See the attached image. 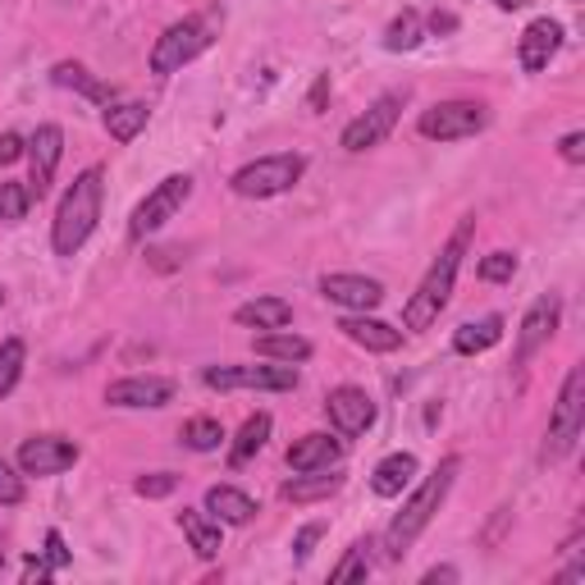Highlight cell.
<instances>
[{
    "label": "cell",
    "instance_id": "cell-1",
    "mask_svg": "<svg viewBox=\"0 0 585 585\" xmlns=\"http://www.w3.org/2000/svg\"><path fill=\"white\" fill-rule=\"evenodd\" d=\"M472 234H476V215H462L457 229L448 234V242L440 248V257L430 261V270H425V280L416 284V293L403 302V329L421 334V329H430V325L440 321V312H444L448 297H453L462 257H467V248H472Z\"/></svg>",
    "mask_w": 585,
    "mask_h": 585
},
{
    "label": "cell",
    "instance_id": "cell-2",
    "mask_svg": "<svg viewBox=\"0 0 585 585\" xmlns=\"http://www.w3.org/2000/svg\"><path fill=\"white\" fill-rule=\"evenodd\" d=\"M101 197H106V170L101 165H87L74 188L59 197V210H55V225H51V248L55 257H74L83 242L91 238L101 220Z\"/></svg>",
    "mask_w": 585,
    "mask_h": 585
},
{
    "label": "cell",
    "instance_id": "cell-3",
    "mask_svg": "<svg viewBox=\"0 0 585 585\" xmlns=\"http://www.w3.org/2000/svg\"><path fill=\"white\" fill-rule=\"evenodd\" d=\"M462 472V457H444L435 472H430L416 489H412V499L403 503V512H398L389 521V531H384V549H389V559H403V553L416 544V535L430 527V517L440 512V503L448 499V489Z\"/></svg>",
    "mask_w": 585,
    "mask_h": 585
},
{
    "label": "cell",
    "instance_id": "cell-4",
    "mask_svg": "<svg viewBox=\"0 0 585 585\" xmlns=\"http://www.w3.org/2000/svg\"><path fill=\"white\" fill-rule=\"evenodd\" d=\"M215 42V14H188L170 23L165 33L156 37V46H151V74H178L183 65H193V59Z\"/></svg>",
    "mask_w": 585,
    "mask_h": 585
},
{
    "label": "cell",
    "instance_id": "cell-5",
    "mask_svg": "<svg viewBox=\"0 0 585 585\" xmlns=\"http://www.w3.org/2000/svg\"><path fill=\"white\" fill-rule=\"evenodd\" d=\"M585 430V366H572L563 389H559V403H553V421H549V435H544V462H563L576 440Z\"/></svg>",
    "mask_w": 585,
    "mask_h": 585
},
{
    "label": "cell",
    "instance_id": "cell-6",
    "mask_svg": "<svg viewBox=\"0 0 585 585\" xmlns=\"http://www.w3.org/2000/svg\"><path fill=\"white\" fill-rule=\"evenodd\" d=\"M302 174H306V156H297V151H280V156H261V161H248L242 170H234L229 188L238 197H280Z\"/></svg>",
    "mask_w": 585,
    "mask_h": 585
},
{
    "label": "cell",
    "instance_id": "cell-7",
    "mask_svg": "<svg viewBox=\"0 0 585 585\" xmlns=\"http://www.w3.org/2000/svg\"><path fill=\"white\" fill-rule=\"evenodd\" d=\"M193 197V178L188 174H170V178H161L156 188H151L142 202H138V210H133V220H129V238H147V234H156V229H165L174 215L183 210V202Z\"/></svg>",
    "mask_w": 585,
    "mask_h": 585
},
{
    "label": "cell",
    "instance_id": "cell-8",
    "mask_svg": "<svg viewBox=\"0 0 585 585\" xmlns=\"http://www.w3.org/2000/svg\"><path fill=\"white\" fill-rule=\"evenodd\" d=\"M489 124V110L480 101H440L421 110L416 133L430 142H457V138H476Z\"/></svg>",
    "mask_w": 585,
    "mask_h": 585
},
{
    "label": "cell",
    "instance_id": "cell-9",
    "mask_svg": "<svg viewBox=\"0 0 585 585\" xmlns=\"http://www.w3.org/2000/svg\"><path fill=\"white\" fill-rule=\"evenodd\" d=\"M202 380H206V389H220V393H234V389L289 393V389H297V366L293 361H284V366H206Z\"/></svg>",
    "mask_w": 585,
    "mask_h": 585
},
{
    "label": "cell",
    "instance_id": "cell-10",
    "mask_svg": "<svg viewBox=\"0 0 585 585\" xmlns=\"http://www.w3.org/2000/svg\"><path fill=\"white\" fill-rule=\"evenodd\" d=\"M403 106H408V87L403 91H384V97L366 110V115H357L353 124L344 129V151H371V147H380L393 129H398V119H403Z\"/></svg>",
    "mask_w": 585,
    "mask_h": 585
},
{
    "label": "cell",
    "instance_id": "cell-11",
    "mask_svg": "<svg viewBox=\"0 0 585 585\" xmlns=\"http://www.w3.org/2000/svg\"><path fill=\"white\" fill-rule=\"evenodd\" d=\"M325 416H329V425L338 430V435L357 440V435H366V430L376 425V398L366 389H357V384H338L325 398Z\"/></svg>",
    "mask_w": 585,
    "mask_h": 585
},
{
    "label": "cell",
    "instance_id": "cell-12",
    "mask_svg": "<svg viewBox=\"0 0 585 585\" xmlns=\"http://www.w3.org/2000/svg\"><path fill=\"white\" fill-rule=\"evenodd\" d=\"M83 457V448L65 435H33L19 444V472L23 476H59Z\"/></svg>",
    "mask_w": 585,
    "mask_h": 585
},
{
    "label": "cell",
    "instance_id": "cell-13",
    "mask_svg": "<svg viewBox=\"0 0 585 585\" xmlns=\"http://www.w3.org/2000/svg\"><path fill=\"white\" fill-rule=\"evenodd\" d=\"M559 316H563L559 293H544V297L531 302V312L521 316V329H517V353H512L517 366H527V361L549 344L553 329H559Z\"/></svg>",
    "mask_w": 585,
    "mask_h": 585
},
{
    "label": "cell",
    "instance_id": "cell-14",
    "mask_svg": "<svg viewBox=\"0 0 585 585\" xmlns=\"http://www.w3.org/2000/svg\"><path fill=\"white\" fill-rule=\"evenodd\" d=\"M28 161H33V178H28V193L33 202H42L55 183V170H59V156H65V129L59 124H42L33 138H28Z\"/></svg>",
    "mask_w": 585,
    "mask_h": 585
},
{
    "label": "cell",
    "instance_id": "cell-15",
    "mask_svg": "<svg viewBox=\"0 0 585 585\" xmlns=\"http://www.w3.org/2000/svg\"><path fill=\"white\" fill-rule=\"evenodd\" d=\"M170 398H174V380L165 376H129L106 389L110 408H165Z\"/></svg>",
    "mask_w": 585,
    "mask_h": 585
},
{
    "label": "cell",
    "instance_id": "cell-16",
    "mask_svg": "<svg viewBox=\"0 0 585 585\" xmlns=\"http://www.w3.org/2000/svg\"><path fill=\"white\" fill-rule=\"evenodd\" d=\"M559 46H563V23L559 19H535V23H527V33H521V42H517L521 69H527V74L549 69V59L559 55Z\"/></svg>",
    "mask_w": 585,
    "mask_h": 585
},
{
    "label": "cell",
    "instance_id": "cell-17",
    "mask_svg": "<svg viewBox=\"0 0 585 585\" xmlns=\"http://www.w3.org/2000/svg\"><path fill=\"white\" fill-rule=\"evenodd\" d=\"M321 293L334 306H348V312H371V306L384 302V284L380 280H366V274H325Z\"/></svg>",
    "mask_w": 585,
    "mask_h": 585
},
{
    "label": "cell",
    "instance_id": "cell-18",
    "mask_svg": "<svg viewBox=\"0 0 585 585\" xmlns=\"http://www.w3.org/2000/svg\"><path fill=\"white\" fill-rule=\"evenodd\" d=\"M338 329H344L357 348H366V353H398L403 348V329H393V325H384V321H376V316H344L338 321Z\"/></svg>",
    "mask_w": 585,
    "mask_h": 585
},
{
    "label": "cell",
    "instance_id": "cell-19",
    "mask_svg": "<svg viewBox=\"0 0 585 585\" xmlns=\"http://www.w3.org/2000/svg\"><path fill=\"white\" fill-rule=\"evenodd\" d=\"M344 462V444H338L334 435H302L293 448H289V467L293 472H329Z\"/></svg>",
    "mask_w": 585,
    "mask_h": 585
},
{
    "label": "cell",
    "instance_id": "cell-20",
    "mask_svg": "<svg viewBox=\"0 0 585 585\" xmlns=\"http://www.w3.org/2000/svg\"><path fill=\"white\" fill-rule=\"evenodd\" d=\"M206 512L215 521H225V527H248V521L257 517V499L242 495V489H234V485H210L206 489Z\"/></svg>",
    "mask_w": 585,
    "mask_h": 585
},
{
    "label": "cell",
    "instance_id": "cell-21",
    "mask_svg": "<svg viewBox=\"0 0 585 585\" xmlns=\"http://www.w3.org/2000/svg\"><path fill=\"white\" fill-rule=\"evenodd\" d=\"M412 476H416V457H412V453H389V457L376 462L371 489H376L380 499H398V495H403V489L412 485Z\"/></svg>",
    "mask_w": 585,
    "mask_h": 585
},
{
    "label": "cell",
    "instance_id": "cell-22",
    "mask_svg": "<svg viewBox=\"0 0 585 585\" xmlns=\"http://www.w3.org/2000/svg\"><path fill=\"white\" fill-rule=\"evenodd\" d=\"M51 78H55L59 87L83 91V97L97 101V106H110V101H115V83H101L87 65H78V59H59V65L51 69Z\"/></svg>",
    "mask_w": 585,
    "mask_h": 585
},
{
    "label": "cell",
    "instance_id": "cell-23",
    "mask_svg": "<svg viewBox=\"0 0 585 585\" xmlns=\"http://www.w3.org/2000/svg\"><path fill=\"white\" fill-rule=\"evenodd\" d=\"M338 489H344V476L329 467V472H297V476L280 489V495H284L289 503H321V499L338 495Z\"/></svg>",
    "mask_w": 585,
    "mask_h": 585
},
{
    "label": "cell",
    "instance_id": "cell-24",
    "mask_svg": "<svg viewBox=\"0 0 585 585\" xmlns=\"http://www.w3.org/2000/svg\"><path fill=\"white\" fill-rule=\"evenodd\" d=\"M270 412H252L248 421L238 425V435H234V444H229V467L238 472V467H248V462L266 448V440H270Z\"/></svg>",
    "mask_w": 585,
    "mask_h": 585
},
{
    "label": "cell",
    "instance_id": "cell-25",
    "mask_svg": "<svg viewBox=\"0 0 585 585\" xmlns=\"http://www.w3.org/2000/svg\"><path fill=\"white\" fill-rule=\"evenodd\" d=\"M178 527H183V535H188L197 559H215V553H220V521L206 517L202 508H183L178 512Z\"/></svg>",
    "mask_w": 585,
    "mask_h": 585
},
{
    "label": "cell",
    "instance_id": "cell-26",
    "mask_svg": "<svg viewBox=\"0 0 585 585\" xmlns=\"http://www.w3.org/2000/svg\"><path fill=\"white\" fill-rule=\"evenodd\" d=\"M234 321H238V325H257V329H289L293 306H289L284 297H252V302L238 306Z\"/></svg>",
    "mask_w": 585,
    "mask_h": 585
},
{
    "label": "cell",
    "instance_id": "cell-27",
    "mask_svg": "<svg viewBox=\"0 0 585 585\" xmlns=\"http://www.w3.org/2000/svg\"><path fill=\"white\" fill-rule=\"evenodd\" d=\"M503 338V316H485V321H467L457 334H453V353L462 357H476V353H489Z\"/></svg>",
    "mask_w": 585,
    "mask_h": 585
},
{
    "label": "cell",
    "instance_id": "cell-28",
    "mask_svg": "<svg viewBox=\"0 0 585 585\" xmlns=\"http://www.w3.org/2000/svg\"><path fill=\"white\" fill-rule=\"evenodd\" d=\"M252 353L266 357V361H306L312 357V338L289 334V329H270L252 344Z\"/></svg>",
    "mask_w": 585,
    "mask_h": 585
},
{
    "label": "cell",
    "instance_id": "cell-29",
    "mask_svg": "<svg viewBox=\"0 0 585 585\" xmlns=\"http://www.w3.org/2000/svg\"><path fill=\"white\" fill-rule=\"evenodd\" d=\"M147 119H151V106L147 101H124V106H106V133L115 142H133L142 129H147Z\"/></svg>",
    "mask_w": 585,
    "mask_h": 585
},
{
    "label": "cell",
    "instance_id": "cell-30",
    "mask_svg": "<svg viewBox=\"0 0 585 585\" xmlns=\"http://www.w3.org/2000/svg\"><path fill=\"white\" fill-rule=\"evenodd\" d=\"M178 440H183V444H188L193 453H215V448H220V444H225V425H220V421H215V416H193L188 425H183V430H178Z\"/></svg>",
    "mask_w": 585,
    "mask_h": 585
},
{
    "label": "cell",
    "instance_id": "cell-31",
    "mask_svg": "<svg viewBox=\"0 0 585 585\" xmlns=\"http://www.w3.org/2000/svg\"><path fill=\"white\" fill-rule=\"evenodd\" d=\"M421 37H425V33H421V14H416V10H403V14H398V19L384 28V51H393V55H398V51H416Z\"/></svg>",
    "mask_w": 585,
    "mask_h": 585
},
{
    "label": "cell",
    "instance_id": "cell-32",
    "mask_svg": "<svg viewBox=\"0 0 585 585\" xmlns=\"http://www.w3.org/2000/svg\"><path fill=\"white\" fill-rule=\"evenodd\" d=\"M23 361H28V344L23 338H6L0 344V398H10L19 376H23Z\"/></svg>",
    "mask_w": 585,
    "mask_h": 585
},
{
    "label": "cell",
    "instance_id": "cell-33",
    "mask_svg": "<svg viewBox=\"0 0 585 585\" xmlns=\"http://www.w3.org/2000/svg\"><path fill=\"white\" fill-rule=\"evenodd\" d=\"M28 206H33V193H28V183H0V220L6 225H19Z\"/></svg>",
    "mask_w": 585,
    "mask_h": 585
},
{
    "label": "cell",
    "instance_id": "cell-34",
    "mask_svg": "<svg viewBox=\"0 0 585 585\" xmlns=\"http://www.w3.org/2000/svg\"><path fill=\"white\" fill-rule=\"evenodd\" d=\"M366 549H371V540H357V544L344 553V563H334L329 581H366V572H371V559H366Z\"/></svg>",
    "mask_w": 585,
    "mask_h": 585
},
{
    "label": "cell",
    "instance_id": "cell-35",
    "mask_svg": "<svg viewBox=\"0 0 585 585\" xmlns=\"http://www.w3.org/2000/svg\"><path fill=\"white\" fill-rule=\"evenodd\" d=\"M512 274H517V257L512 252H489L480 261V280H489V284H503V280H512Z\"/></svg>",
    "mask_w": 585,
    "mask_h": 585
},
{
    "label": "cell",
    "instance_id": "cell-36",
    "mask_svg": "<svg viewBox=\"0 0 585 585\" xmlns=\"http://www.w3.org/2000/svg\"><path fill=\"white\" fill-rule=\"evenodd\" d=\"M174 485H178V476L174 472H151V476H138V495L142 499H165V495H174Z\"/></svg>",
    "mask_w": 585,
    "mask_h": 585
},
{
    "label": "cell",
    "instance_id": "cell-37",
    "mask_svg": "<svg viewBox=\"0 0 585 585\" xmlns=\"http://www.w3.org/2000/svg\"><path fill=\"white\" fill-rule=\"evenodd\" d=\"M0 503H6V508L23 503V476L10 467L6 457H0Z\"/></svg>",
    "mask_w": 585,
    "mask_h": 585
},
{
    "label": "cell",
    "instance_id": "cell-38",
    "mask_svg": "<svg viewBox=\"0 0 585 585\" xmlns=\"http://www.w3.org/2000/svg\"><path fill=\"white\" fill-rule=\"evenodd\" d=\"M325 535V521H312V527H302L297 531V540H293V553H297V563L302 559H312V544Z\"/></svg>",
    "mask_w": 585,
    "mask_h": 585
},
{
    "label": "cell",
    "instance_id": "cell-39",
    "mask_svg": "<svg viewBox=\"0 0 585 585\" xmlns=\"http://www.w3.org/2000/svg\"><path fill=\"white\" fill-rule=\"evenodd\" d=\"M46 563L59 572V567H69V549H65V535L59 531H46Z\"/></svg>",
    "mask_w": 585,
    "mask_h": 585
},
{
    "label": "cell",
    "instance_id": "cell-40",
    "mask_svg": "<svg viewBox=\"0 0 585 585\" xmlns=\"http://www.w3.org/2000/svg\"><path fill=\"white\" fill-rule=\"evenodd\" d=\"M559 156H563L567 165H581V161H585V133H567V138L559 142Z\"/></svg>",
    "mask_w": 585,
    "mask_h": 585
},
{
    "label": "cell",
    "instance_id": "cell-41",
    "mask_svg": "<svg viewBox=\"0 0 585 585\" xmlns=\"http://www.w3.org/2000/svg\"><path fill=\"white\" fill-rule=\"evenodd\" d=\"M23 151H28V142L19 133H0V165H14Z\"/></svg>",
    "mask_w": 585,
    "mask_h": 585
},
{
    "label": "cell",
    "instance_id": "cell-42",
    "mask_svg": "<svg viewBox=\"0 0 585 585\" xmlns=\"http://www.w3.org/2000/svg\"><path fill=\"white\" fill-rule=\"evenodd\" d=\"M325 101H329V74H321V78L312 83V97H306V110L321 115V110H325Z\"/></svg>",
    "mask_w": 585,
    "mask_h": 585
},
{
    "label": "cell",
    "instance_id": "cell-43",
    "mask_svg": "<svg viewBox=\"0 0 585 585\" xmlns=\"http://www.w3.org/2000/svg\"><path fill=\"white\" fill-rule=\"evenodd\" d=\"M51 572H55V567H51V563H37V559L23 563V581H46Z\"/></svg>",
    "mask_w": 585,
    "mask_h": 585
},
{
    "label": "cell",
    "instance_id": "cell-44",
    "mask_svg": "<svg viewBox=\"0 0 585 585\" xmlns=\"http://www.w3.org/2000/svg\"><path fill=\"white\" fill-rule=\"evenodd\" d=\"M453 28H457V19H453V14H440V10L430 14V33H453Z\"/></svg>",
    "mask_w": 585,
    "mask_h": 585
},
{
    "label": "cell",
    "instance_id": "cell-45",
    "mask_svg": "<svg viewBox=\"0 0 585 585\" xmlns=\"http://www.w3.org/2000/svg\"><path fill=\"white\" fill-rule=\"evenodd\" d=\"M435 581H457V572L453 567H430L425 572V585H435Z\"/></svg>",
    "mask_w": 585,
    "mask_h": 585
},
{
    "label": "cell",
    "instance_id": "cell-46",
    "mask_svg": "<svg viewBox=\"0 0 585 585\" xmlns=\"http://www.w3.org/2000/svg\"><path fill=\"white\" fill-rule=\"evenodd\" d=\"M495 6H499V10H508V14H512V10H521V6H527V0H495Z\"/></svg>",
    "mask_w": 585,
    "mask_h": 585
},
{
    "label": "cell",
    "instance_id": "cell-47",
    "mask_svg": "<svg viewBox=\"0 0 585 585\" xmlns=\"http://www.w3.org/2000/svg\"><path fill=\"white\" fill-rule=\"evenodd\" d=\"M0 302H6V289H0Z\"/></svg>",
    "mask_w": 585,
    "mask_h": 585
}]
</instances>
